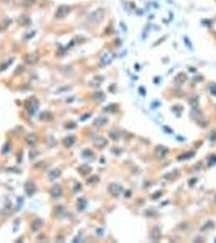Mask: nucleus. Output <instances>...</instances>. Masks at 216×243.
Instances as JSON below:
<instances>
[{
	"mask_svg": "<svg viewBox=\"0 0 216 243\" xmlns=\"http://www.w3.org/2000/svg\"><path fill=\"white\" fill-rule=\"evenodd\" d=\"M71 12V7L69 6H67V5H62V6H59L58 7V9L56 10L55 12V17L58 18V19H63V18H65L68 14L69 12Z\"/></svg>",
	"mask_w": 216,
	"mask_h": 243,
	"instance_id": "nucleus-3",
	"label": "nucleus"
},
{
	"mask_svg": "<svg viewBox=\"0 0 216 243\" xmlns=\"http://www.w3.org/2000/svg\"><path fill=\"white\" fill-rule=\"evenodd\" d=\"M107 140L105 138L102 137H98L94 140V145L95 147H97V148H103L107 145Z\"/></svg>",
	"mask_w": 216,
	"mask_h": 243,
	"instance_id": "nucleus-9",
	"label": "nucleus"
},
{
	"mask_svg": "<svg viewBox=\"0 0 216 243\" xmlns=\"http://www.w3.org/2000/svg\"><path fill=\"white\" fill-rule=\"evenodd\" d=\"M86 205H87L86 200L82 199V198L78 199L77 203H76V207H77V209L79 210V211H82V210L85 209V207H86Z\"/></svg>",
	"mask_w": 216,
	"mask_h": 243,
	"instance_id": "nucleus-18",
	"label": "nucleus"
},
{
	"mask_svg": "<svg viewBox=\"0 0 216 243\" xmlns=\"http://www.w3.org/2000/svg\"><path fill=\"white\" fill-rule=\"evenodd\" d=\"M110 136L114 140H116L119 138V134L117 131H112V132L110 133Z\"/></svg>",
	"mask_w": 216,
	"mask_h": 243,
	"instance_id": "nucleus-20",
	"label": "nucleus"
},
{
	"mask_svg": "<svg viewBox=\"0 0 216 243\" xmlns=\"http://www.w3.org/2000/svg\"><path fill=\"white\" fill-rule=\"evenodd\" d=\"M38 101L35 97H30L28 100H26L25 104H24V107L29 114H34L36 113L37 109H38Z\"/></svg>",
	"mask_w": 216,
	"mask_h": 243,
	"instance_id": "nucleus-1",
	"label": "nucleus"
},
{
	"mask_svg": "<svg viewBox=\"0 0 216 243\" xmlns=\"http://www.w3.org/2000/svg\"><path fill=\"white\" fill-rule=\"evenodd\" d=\"M108 122L107 118H103V117H100V118H96L94 122V125L95 127H102V126L106 125Z\"/></svg>",
	"mask_w": 216,
	"mask_h": 243,
	"instance_id": "nucleus-15",
	"label": "nucleus"
},
{
	"mask_svg": "<svg viewBox=\"0 0 216 243\" xmlns=\"http://www.w3.org/2000/svg\"><path fill=\"white\" fill-rule=\"evenodd\" d=\"M61 173H62V172H61L60 169L55 168V169H54V170L50 172V173H49V178H50L51 180H55L56 178H58L60 177Z\"/></svg>",
	"mask_w": 216,
	"mask_h": 243,
	"instance_id": "nucleus-16",
	"label": "nucleus"
},
{
	"mask_svg": "<svg viewBox=\"0 0 216 243\" xmlns=\"http://www.w3.org/2000/svg\"><path fill=\"white\" fill-rule=\"evenodd\" d=\"M40 119L41 121H44V122H48V121H51L53 119V114L51 113V112H48V111H45V112H42L40 115Z\"/></svg>",
	"mask_w": 216,
	"mask_h": 243,
	"instance_id": "nucleus-14",
	"label": "nucleus"
},
{
	"mask_svg": "<svg viewBox=\"0 0 216 243\" xmlns=\"http://www.w3.org/2000/svg\"><path fill=\"white\" fill-rule=\"evenodd\" d=\"M167 152H168V149L165 147H163V146H158L155 149L156 157H158V158H162V157L165 156Z\"/></svg>",
	"mask_w": 216,
	"mask_h": 243,
	"instance_id": "nucleus-12",
	"label": "nucleus"
},
{
	"mask_svg": "<svg viewBox=\"0 0 216 243\" xmlns=\"http://www.w3.org/2000/svg\"><path fill=\"white\" fill-rule=\"evenodd\" d=\"M93 98L97 103H101L105 100V95L102 92H96L93 95Z\"/></svg>",
	"mask_w": 216,
	"mask_h": 243,
	"instance_id": "nucleus-17",
	"label": "nucleus"
},
{
	"mask_svg": "<svg viewBox=\"0 0 216 243\" xmlns=\"http://www.w3.org/2000/svg\"><path fill=\"white\" fill-rule=\"evenodd\" d=\"M25 140L28 144L31 145V146H34V145L36 144L37 141V137L34 134H29L26 136L25 138Z\"/></svg>",
	"mask_w": 216,
	"mask_h": 243,
	"instance_id": "nucleus-13",
	"label": "nucleus"
},
{
	"mask_svg": "<svg viewBox=\"0 0 216 243\" xmlns=\"http://www.w3.org/2000/svg\"><path fill=\"white\" fill-rule=\"evenodd\" d=\"M150 237L152 240L154 241H158L161 238V231L158 227H154L153 229L151 230Z\"/></svg>",
	"mask_w": 216,
	"mask_h": 243,
	"instance_id": "nucleus-8",
	"label": "nucleus"
},
{
	"mask_svg": "<svg viewBox=\"0 0 216 243\" xmlns=\"http://www.w3.org/2000/svg\"><path fill=\"white\" fill-rule=\"evenodd\" d=\"M78 171H79L80 173H82V174H85V173H88L89 172L91 171V168H90L89 166L85 165H82L81 167H80V168H78Z\"/></svg>",
	"mask_w": 216,
	"mask_h": 243,
	"instance_id": "nucleus-19",
	"label": "nucleus"
},
{
	"mask_svg": "<svg viewBox=\"0 0 216 243\" xmlns=\"http://www.w3.org/2000/svg\"><path fill=\"white\" fill-rule=\"evenodd\" d=\"M39 61V55L37 53H32L27 54L24 57V62L29 65H34Z\"/></svg>",
	"mask_w": 216,
	"mask_h": 243,
	"instance_id": "nucleus-4",
	"label": "nucleus"
},
{
	"mask_svg": "<svg viewBox=\"0 0 216 243\" xmlns=\"http://www.w3.org/2000/svg\"><path fill=\"white\" fill-rule=\"evenodd\" d=\"M24 190L25 192L29 196H32L34 193L36 192L37 186L33 182H27L24 185Z\"/></svg>",
	"mask_w": 216,
	"mask_h": 243,
	"instance_id": "nucleus-6",
	"label": "nucleus"
},
{
	"mask_svg": "<svg viewBox=\"0 0 216 243\" xmlns=\"http://www.w3.org/2000/svg\"><path fill=\"white\" fill-rule=\"evenodd\" d=\"M51 195L54 198H58L60 197L62 195V188L59 185L55 184L52 186L51 190Z\"/></svg>",
	"mask_w": 216,
	"mask_h": 243,
	"instance_id": "nucleus-7",
	"label": "nucleus"
},
{
	"mask_svg": "<svg viewBox=\"0 0 216 243\" xmlns=\"http://www.w3.org/2000/svg\"><path fill=\"white\" fill-rule=\"evenodd\" d=\"M42 224H43V221H42L41 220L37 219L35 220H34L31 224L32 231L34 232L38 231L39 229L41 228V226H42Z\"/></svg>",
	"mask_w": 216,
	"mask_h": 243,
	"instance_id": "nucleus-10",
	"label": "nucleus"
},
{
	"mask_svg": "<svg viewBox=\"0 0 216 243\" xmlns=\"http://www.w3.org/2000/svg\"><path fill=\"white\" fill-rule=\"evenodd\" d=\"M122 190L123 189H122L121 186L118 185V184H116V183H112V184H111L109 186V189H108L110 194L113 195V196H115V197H118L121 194Z\"/></svg>",
	"mask_w": 216,
	"mask_h": 243,
	"instance_id": "nucleus-5",
	"label": "nucleus"
},
{
	"mask_svg": "<svg viewBox=\"0 0 216 243\" xmlns=\"http://www.w3.org/2000/svg\"><path fill=\"white\" fill-rule=\"evenodd\" d=\"M98 178L97 176H93L92 178H90L89 180H88V183H90V184H93V183H96L98 182Z\"/></svg>",
	"mask_w": 216,
	"mask_h": 243,
	"instance_id": "nucleus-21",
	"label": "nucleus"
},
{
	"mask_svg": "<svg viewBox=\"0 0 216 243\" xmlns=\"http://www.w3.org/2000/svg\"><path fill=\"white\" fill-rule=\"evenodd\" d=\"M104 17V12L102 9H97L92 13H90L89 16V20L92 23L97 24L102 21V18Z\"/></svg>",
	"mask_w": 216,
	"mask_h": 243,
	"instance_id": "nucleus-2",
	"label": "nucleus"
},
{
	"mask_svg": "<svg viewBox=\"0 0 216 243\" xmlns=\"http://www.w3.org/2000/svg\"><path fill=\"white\" fill-rule=\"evenodd\" d=\"M209 165H214V164L216 163V157H212L211 158V160L209 161Z\"/></svg>",
	"mask_w": 216,
	"mask_h": 243,
	"instance_id": "nucleus-22",
	"label": "nucleus"
},
{
	"mask_svg": "<svg viewBox=\"0 0 216 243\" xmlns=\"http://www.w3.org/2000/svg\"><path fill=\"white\" fill-rule=\"evenodd\" d=\"M76 138L74 136H68L63 139V144L64 147L66 148H70L72 147L74 143H75Z\"/></svg>",
	"mask_w": 216,
	"mask_h": 243,
	"instance_id": "nucleus-11",
	"label": "nucleus"
}]
</instances>
